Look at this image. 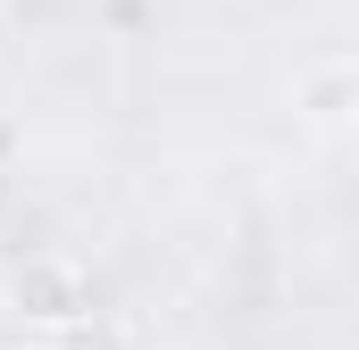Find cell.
<instances>
[{"mask_svg": "<svg viewBox=\"0 0 359 350\" xmlns=\"http://www.w3.org/2000/svg\"><path fill=\"white\" fill-rule=\"evenodd\" d=\"M351 92H359L351 59H318V67L301 76V108H309L318 125H343V117H351Z\"/></svg>", "mask_w": 359, "mask_h": 350, "instance_id": "7a4b0ae2", "label": "cell"}, {"mask_svg": "<svg viewBox=\"0 0 359 350\" xmlns=\"http://www.w3.org/2000/svg\"><path fill=\"white\" fill-rule=\"evenodd\" d=\"M0 292H8V317H34V326H84L92 317V275L76 251H25Z\"/></svg>", "mask_w": 359, "mask_h": 350, "instance_id": "6da1fadb", "label": "cell"}]
</instances>
